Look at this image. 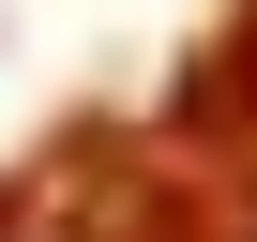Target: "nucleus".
Wrapping results in <instances>:
<instances>
[]
</instances>
